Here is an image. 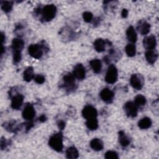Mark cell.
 Instances as JSON below:
<instances>
[{"label": "cell", "mask_w": 159, "mask_h": 159, "mask_svg": "<svg viewBox=\"0 0 159 159\" xmlns=\"http://www.w3.org/2000/svg\"><path fill=\"white\" fill-rule=\"evenodd\" d=\"M49 146L54 150L59 152L63 149V135L61 132H58L52 135L48 140Z\"/></svg>", "instance_id": "obj_1"}, {"label": "cell", "mask_w": 159, "mask_h": 159, "mask_svg": "<svg viewBox=\"0 0 159 159\" xmlns=\"http://www.w3.org/2000/svg\"><path fill=\"white\" fill-rule=\"evenodd\" d=\"M57 13V7L53 4H48L45 6L42 9V19L45 21L52 20Z\"/></svg>", "instance_id": "obj_2"}, {"label": "cell", "mask_w": 159, "mask_h": 159, "mask_svg": "<svg viewBox=\"0 0 159 159\" xmlns=\"http://www.w3.org/2000/svg\"><path fill=\"white\" fill-rule=\"evenodd\" d=\"M117 77L118 73L117 68L113 64L110 65L106 74L105 81L109 84H114L117 81Z\"/></svg>", "instance_id": "obj_3"}, {"label": "cell", "mask_w": 159, "mask_h": 159, "mask_svg": "<svg viewBox=\"0 0 159 159\" xmlns=\"http://www.w3.org/2000/svg\"><path fill=\"white\" fill-rule=\"evenodd\" d=\"M124 109L128 117H135L137 115L138 106L132 101L125 102L124 106Z\"/></svg>", "instance_id": "obj_4"}, {"label": "cell", "mask_w": 159, "mask_h": 159, "mask_svg": "<svg viewBox=\"0 0 159 159\" xmlns=\"http://www.w3.org/2000/svg\"><path fill=\"white\" fill-rule=\"evenodd\" d=\"M143 78L140 74H133L130 79L131 86L137 90H140L143 84Z\"/></svg>", "instance_id": "obj_5"}, {"label": "cell", "mask_w": 159, "mask_h": 159, "mask_svg": "<svg viewBox=\"0 0 159 159\" xmlns=\"http://www.w3.org/2000/svg\"><path fill=\"white\" fill-rule=\"evenodd\" d=\"M28 52L29 55L34 58L39 59L43 55L42 47L39 44H31L28 47Z\"/></svg>", "instance_id": "obj_6"}, {"label": "cell", "mask_w": 159, "mask_h": 159, "mask_svg": "<svg viewBox=\"0 0 159 159\" xmlns=\"http://www.w3.org/2000/svg\"><path fill=\"white\" fill-rule=\"evenodd\" d=\"M82 115L86 120L93 118H96L98 116V112L96 108L91 105L86 106L82 110Z\"/></svg>", "instance_id": "obj_7"}, {"label": "cell", "mask_w": 159, "mask_h": 159, "mask_svg": "<svg viewBox=\"0 0 159 159\" xmlns=\"http://www.w3.org/2000/svg\"><path fill=\"white\" fill-rule=\"evenodd\" d=\"M22 114L24 119L28 120H32L35 115V111L34 106L30 104H26L23 109Z\"/></svg>", "instance_id": "obj_8"}, {"label": "cell", "mask_w": 159, "mask_h": 159, "mask_svg": "<svg viewBox=\"0 0 159 159\" xmlns=\"http://www.w3.org/2000/svg\"><path fill=\"white\" fill-rule=\"evenodd\" d=\"M143 47L148 50H154L157 45L156 38L153 35L147 36L143 40Z\"/></svg>", "instance_id": "obj_9"}, {"label": "cell", "mask_w": 159, "mask_h": 159, "mask_svg": "<svg viewBox=\"0 0 159 159\" xmlns=\"http://www.w3.org/2000/svg\"><path fill=\"white\" fill-rule=\"evenodd\" d=\"M73 75L75 78L79 80H83L86 75L85 68L81 63L77 64L73 68Z\"/></svg>", "instance_id": "obj_10"}, {"label": "cell", "mask_w": 159, "mask_h": 159, "mask_svg": "<svg viewBox=\"0 0 159 159\" xmlns=\"http://www.w3.org/2000/svg\"><path fill=\"white\" fill-rule=\"evenodd\" d=\"M102 101L106 102H111L114 97V93L109 88H104L99 94Z\"/></svg>", "instance_id": "obj_11"}, {"label": "cell", "mask_w": 159, "mask_h": 159, "mask_svg": "<svg viewBox=\"0 0 159 159\" xmlns=\"http://www.w3.org/2000/svg\"><path fill=\"white\" fill-rule=\"evenodd\" d=\"M137 29L141 34L146 35L150 32V25L147 22L141 20L138 22Z\"/></svg>", "instance_id": "obj_12"}, {"label": "cell", "mask_w": 159, "mask_h": 159, "mask_svg": "<svg viewBox=\"0 0 159 159\" xmlns=\"http://www.w3.org/2000/svg\"><path fill=\"white\" fill-rule=\"evenodd\" d=\"M24 96L21 94L15 95L11 100V107L14 109H19L23 104Z\"/></svg>", "instance_id": "obj_13"}, {"label": "cell", "mask_w": 159, "mask_h": 159, "mask_svg": "<svg viewBox=\"0 0 159 159\" xmlns=\"http://www.w3.org/2000/svg\"><path fill=\"white\" fill-rule=\"evenodd\" d=\"M145 58L150 64H153L158 58V53L155 50H147L145 53Z\"/></svg>", "instance_id": "obj_14"}, {"label": "cell", "mask_w": 159, "mask_h": 159, "mask_svg": "<svg viewBox=\"0 0 159 159\" xmlns=\"http://www.w3.org/2000/svg\"><path fill=\"white\" fill-rule=\"evenodd\" d=\"M89 145H90L91 148L95 151H100V150H102V148L104 147L102 141L101 139H98V138H95V139H93V140H91Z\"/></svg>", "instance_id": "obj_15"}, {"label": "cell", "mask_w": 159, "mask_h": 159, "mask_svg": "<svg viewBox=\"0 0 159 159\" xmlns=\"http://www.w3.org/2000/svg\"><path fill=\"white\" fill-rule=\"evenodd\" d=\"M126 35L127 39L132 43H135L137 39V33L132 26H130L126 30Z\"/></svg>", "instance_id": "obj_16"}, {"label": "cell", "mask_w": 159, "mask_h": 159, "mask_svg": "<svg viewBox=\"0 0 159 159\" xmlns=\"http://www.w3.org/2000/svg\"><path fill=\"white\" fill-rule=\"evenodd\" d=\"M24 42L22 39L16 38L12 40V48L13 51L21 52L24 48Z\"/></svg>", "instance_id": "obj_17"}, {"label": "cell", "mask_w": 159, "mask_h": 159, "mask_svg": "<svg viewBox=\"0 0 159 159\" xmlns=\"http://www.w3.org/2000/svg\"><path fill=\"white\" fill-rule=\"evenodd\" d=\"M89 65L95 73H99L101 72L102 68V64L101 61L99 59H93L89 61Z\"/></svg>", "instance_id": "obj_18"}, {"label": "cell", "mask_w": 159, "mask_h": 159, "mask_svg": "<svg viewBox=\"0 0 159 159\" xmlns=\"http://www.w3.org/2000/svg\"><path fill=\"white\" fill-rule=\"evenodd\" d=\"M63 80L64 84L66 85V86L68 88H72L75 83V76L71 73H68V74L65 75L63 76Z\"/></svg>", "instance_id": "obj_19"}, {"label": "cell", "mask_w": 159, "mask_h": 159, "mask_svg": "<svg viewBox=\"0 0 159 159\" xmlns=\"http://www.w3.org/2000/svg\"><path fill=\"white\" fill-rule=\"evenodd\" d=\"M93 46L96 51L98 52H102L105 50L106 42L102 39H98L94 41Z\"/></svg>", "instance_id": "obj_20"}, {"label": "cell", "mask_w": 159, "mask_h": 159, "mask_svg": "<svg viewBox=\"0 0 159 159\" xmlns=\"http://www.w3.org/2000/svg\"><path fill=\"white\" fill-rule=\"evenodd\" d=\"M119 142L122 147H127L129 145L130 140L129 138L125 135L124 131L120 130L119 132Z\"/></svg>", "instance_id": "obj_21"}, {"label": "cell", "mask_w": 159, "mask_h": 159, "mask_svg": "<svg viewBox=\"0 0 159 159\" xmlns=\"http://www.w3.org/2000/svg\"><path fill=\"white\" fill-rule=\"evenodd\" d=\"M34 68L32 66H29L25 70L23 73V78L24 81L27 82L30 81L33 78H34Z\"/></svg>", "instance_id": "obj_22"}, {"label": "cell", "mask_w": 159, "mask_h": 159, "mask_svg": "<svg viewBox=\"0 0 159 159\" xmlns=\"http://www.w3.org/2000/svg\"><path fill=\"white\" fill-rule=\"evenodd\" d=\"M152 120L149 117H145L141 119L138 122V126L141 129H147L151 127Z\"/></svg>", "instance_id": "obj_23"}, {"label": "cell", "mask_w": 159, "mask_h": 159, "mask_svg": "<svg viewBox=\"0 0 159 159\" xmlns=\"http://www.w3.org/2000/svg\"><path fill=\"white\" fill-rule=\"evenodd\" d=\"M66 158L70 159H75L77 158L79 156V153L76 148L75 147H68L66 151Z\"/></svg>", "instance_id": "obj_24"}, {"label": "cell", "mask_w": 159, "mask_h": 159, "mask_svg": "<svg viewBox=\"0 0 159 159\" xmlns=\"http://www.w3.org/2000/svg\"><path fill=\"white\" fill-rule=\"evenodd\" d=\"M86 125L91 130H94L97 129L98 127V122L96 118H93L91 119L86 120Z\"/></svg>", "instance_id": "obj_25"}, {"label": "cell", "mask_w": 159, "mask_h": 159, "mask_svg": "<svg viewBox=\"0 0 159 159\" xmlns=\"http://www.w3.org/2000/svg\"><path fill=\"white\" fill-rule=\"evenodd\" d=\"M125 52L127 55V56L130 57H132L135 55L136 53V48L135 45L132 43H129L127 44L125 48Z\"/></svg>", "instance_id": "obj_26"}, {"label": "cell", "mask_w": 159, "mask_h": 159, "mask_svg": "<svg viewBox=\"0 0 159 159\" xmlns=\"http://www.w3.org/2000/svg\"><path fill=\"white\" fill-rule=\"evenodd\" d=\"M1 9L5 12H9L11 11L13 6L12 1H1Z\"/></svg>", "instance_id": "obj_27"}, {"label": "cell", "mask_w": 159, "mask_h": 159, "mask_svg": "<svg viewBox=\"0 0 159 159\" xmlns=\"http://www.w3.org/2000/svg\"><path fill=\"white\" fill-rule=\"evenodd\" d=\"M134 103L137 106H143L146 104L147 100L145 96H143L142 94H138L135 97L134 99Z\"/></svg>", "instance_id": "obj_28"}, {"label": "cell", "mask_w": 159, "mask_h": 159, "mask_svg": "<svg viewBox=\"0 0 159 159\" xmlns=\"http://www.w3.org/2000/svg\"><path fill=\"white\" fill-rule=\"evenodd\" d=\"M105 158L106 159H118L119 155L115 151L109 150L105 153Z\"/></svg>", "instance_id": "obj_29"}, {"label": "cell", "mask_w": 159, "mask_h": 159, "mask_svg": "<svg viewBox=\"0 0 159 159\" xmlns=\"http://www.w3.org/2000/svg\"><path fill=\"white\" fill-rule=\"evenodd\" d=\"M93 17V15L91 12L86 11L83 14V18L84 20L86 22H90L92 20Z\"/></svg>", "instance_id": "obj_30"}, {"label": "cell", "mask_w": 159, "mask_h": 159, "mask_svg": "<svg viewBox=\"0 0 159 159\" xmlns=\"http://www.w3.org/2000/svg\"><path fill=\"white\" fill-rule=\"evenodd\" d=\"M21 60V52L13 51V61L15 63H19Z\"/></svg>", "instance_id": "obj_31"}, {"label": "cell", "mask_w": 159, "mask_h": 159, "mask_svg": "<svg viewBox=\"0 0 159 159\" xmlns=\"http://www.w3.org/2000/svg\"><path fill=\"white\" fill-rule=\"evenodd\" d=\"M45 80V78L44 76L42 75H37L34 77V81L37 84H42L44 83Z\"/></svg>", "instance_id": "obj_32"}, {"label": "cell", "mask_w": 159, "mask_h": 159, "mask_svg": "<svg viewBox=\"0 0 159 159\" xmlns=\"http://www.w3.org/2000/svg\"><path fill=\"white\" fill-rule=\"evenodd\" d=\"M128 10L127 9H123L121 12V16L123 18H126L128 16Z\"/></svg>", "instance_id": "obj_33"}, {"label": "cell", "mask_w": 159, "mask_h": 159, "mask_svg": "<svg viewBox=\"0 0 159 159\" xmlns=\"http://www.w3.org/2000/svg\"><path fill=\"white\" fill-rule=\"evenodd\" d=\"M58 126L59 129H60L61 130H63L65 127V123L63 120H60L58 123Z\"/></svg>", "instance_id": "obj_34"}, {"label": "cell", "mask_w": 159, "mask_h": 159, "mask_svg": "<svg viewBox=\"0 0 159 159\" xmlns=\"http://www.w3.org/2000/svg\"><path fill=\"white\" fill-rule=\"evenodd\" d=\"M46 119H47V117H46V116H45V115H42V116H40V117L39 118V121H40V122H45V121L46 120Z\"/></svg>", "instance_id": "obj_35"}, {"label": "cell", "mask_w": 159, "mask_h": 159, "mask_svg": "<svg viewBox=\"0 0 159 159\" xmlns=\"http://www.w3.org/2000/svg\"><path fill=\"white\" fill-rule=\"evenodd\" d=\"M5 40V36L2 32H1V42H2V45H3V42Z\"/></svg>", "instance_id": "obj_36"}]
</instances>
